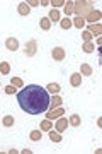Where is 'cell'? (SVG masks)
<instances>
[{
  "label": "cell",
  "mask_w": 102,
  "mask_h": 154,
  "mask_svg": "<svg viewBox=\"0 0 102 154\" xmlns=\"http://www.w3.org/2000/svg\"><path fill=\"white\" fill-rule=\"evenodd\" d=\"M46 91H48V93H51V94H58L60 91H61V88H60V84L51 82V84H48V86H46Z\"/></svg>",
  "instance_id": "cell-13"
},
{
  "label": "cell",
  "mask_w": 102,
  "mask_h": 154,
  "mask_svg": "<svg viewBox=\"0 0 102 154\" xmlns=\"http://www.w3.org/2000/svg\"><path fill=\"white\" fill-rule=\"evenodd\" d=\"M61 103H63V99L60 98L58 94H54L53 99H49V108H51V110H54V108H60V105H61Z\"/></svg>",
  "instance_id": "cell-11"
},
{
  "label": "cell",
  "mask_w": 102,
  "mask_h": 154,
  "mask_svg": "<svg viewBox=\"0 0 102 154\" xmlns=\"http://www.w3.org/2000/svg\"><path fill=\"white\" fill-rule=\"evenodd\" d=\"M48 19H49V21H54V22H60V12H58V9H51V11H49Z\"/></svg>",
  "instance_id": "cell-16"
},
{
  "label": "cell",
  "mask_w": 102,
  "mask_h": 154,
  "mask_svg": "<svg viewBox=\"0 0 102 154\" xmlns=\"http://www.w3.org/2000/svg\"><path fill=\"white\" fill-rule=\"evenodd\" d=\"M36 50H38V43H36V39H29L26 43V55L27 57H32V55H36Z\"/></svg>",
  "instance_id": "cell-4"
},
{
  "label": "cell",
  "mask_w": 102,
  "mask_h": 154,
  "mask_svg": "<svg viewBox=\"0 0 102 154\" xmlns=\"http://www.w3.org/2000/svg\"><path fill=\"white\" fill-rule=\"evenodd\" d=\"M5 93L7 94H14V93H16V88L10 84V86H7V88H5Z\"/></svg>",
  "instance_id": "cell-30"
},
{
  "label": "cell",
  "mask_w": 102,
  "mask_h": 154,
  "mask_svg": "<svg viewBox=\"0 0 102 154\" xmlns=\"http://www.w3.org/2000/svg\"><path fill=\"white\" fill-rule=\"evenodd\" d=\"M51 128H53V123H51V120H48V118H46V120L41 122V130H51Z\"/></svg>",
  "instance_id": "cell-26"
},
{
  "label": "cell",
  "mask_w": 102,
  "mask_h": 154,
  "mask_svg": "<svg viewBox=\"0 0 102 154\" xmlns=\"http://www.w3.org/2000/svg\"><path fill=\"white\" fill-rule=\"evenodd\" d=\"M90 11H92V4H89V2H73V12L77 16L83 17L82 16L83 12H90Z\"/></svg>",
  "instance_id": "cell-2"
},
{
  "label": "cell",
  "mask_w": 102,
  "mask_h": 154,
  "mask_svg": "<svg viewBox=\"0 0 102 154\" xmlns=\"http://www.w3.org/2000/svg\"><path fill=\"white\" fill-rule=\"evenodd\" d=\"M41 137H43V132H39V130H32V132L29 134V139L34 140V142H36V140H41Z\"/></svg>",
  "instance_id": "cell-22"
},
{
  "label": "cell",
  "mask_w": 102,
  "mask_h": 154,
  "mask_svg": "<svg viewBox=\"0 0 102 154\" xmlns=\"http://www.w3.org/2000/svg\"><path fill=\"white\" fill-rule=\"evenodd\" d=\"M49 139H51L53 142H61V134L51 130V132H49Z\"/></svg>",
  "instance_id": "cell-24"
},
{
  "label": "cell",
  "mask_w": 102,
  "mask_h": 154,
  "mask_svg": "<svg viewBox=\"0 0 102 154\" xmlns=\"http://www.w3.org/2000/svg\"><path fill=\"white\" fill-rule=\"evenodd\" d=\"M87 31H89L90 34H95V36H101V33H102V28H101V24H90Z\"/></svg>",
  "instance_id": "cell-12"
},
{
  "label": "cell",
  "mask_w": 102,
  "mask_h": 154,
  "mask_svg": "<svg viewBox=\"0 0 102 154\" xmlns=\"http://www.w3.org/2000/svg\"><path fill=\"white\" fill-rule=\"evenodd\" d=\"M54 128H56V132H65V130L68 128V118H60V120L54 123Z\"/></svg>",
  "instance_id": "cell-6"
},
{
  "label": "cell",
  "mask_w": 102,
  "mask_h": 154,
  "mask_svg": "<svg viewBox=\"0 0 102 154\" xmlns=\"http://www.w3.org/2000/svg\"><path fill=\"white\" fill-rule=\"evenodd\" d=\"M65 55H66V51H65V48H61V46H54V48L51 50V57H53L56 62H61L65 58Z\"/></svg>",
  "instance_id": "cell-3"
},
{
  "label": "cell",
  "mask_w": 102,
  "mask_h": 154,
  "mask_svg": "<svg viewBox=\"0 0 102 154\" xmlns=\"http://www.w3.org/2000/svg\"><path fill=\"white\" fill-rule=\"evenodd\" d=\"M71 24H73V26H75V28L82 29V28H83V26H85V19H83V17H80V16H77L75 19H73V21H71Z\"/></svg>",
  "instance_id": "cell-15"
},
{
  "label": "cell",
  "mask_w": 102,
  "mask_h": 154,
  "mask_svg": "<svg viewBox=\"0 0 102 154\" xmlns=\"http://www.w3.org/2000/svg\"><path fill=\"white\" fill-rule=\"evenodd\" d=\"M39 5L46 7V5H49V2H48V0H43V2H39Z\"/></svg>",
  "instance_id": "cell-32"
},
{
  "label": "cell",
  "mask_w": 102,
  "mask_h": 154,
  "mask_svg": "<svg viewBox=\"0 0 102 154\" xmlns=\"http://www.w3.org/2000/svg\"><path fill=\"white\" fill-rule=\"evenodd\" d=\"M17 12H19L21 16H29L31 7L27 5V2H21V4H19V7H17Z\"/></svg>",
  "instance_id": "cell-10"
},
{
  "label": "cell",
  "mask_w": 102,
  "mask_h": 154,
  "mask_svg": "<svg viewBox=\"0 0 102 154\" xmlns=\"http://www.w3.org/2000/svg\"><path fill=\"white\" fill-rule=\"evenodd\" d=\"M63 11H65V14H66V17L71 16V14H73V2H65Z\"/></svg>",
  "instance_id": "cell-19"
},
{
  "label": "cell",
  "mask_w": 102,
  "mask_h": 154,
  "mask_svg": "<svg viewBox=\"0 0 102 154\" xmlns=\"http://www.w3.org/2000/svg\"><path fill=\"white\" fill-rule=\"evenodd\" d=\"M5 46L9 51H16L17 48H19V41H17L16 38H7L5 39Z\"/></svg>",
  "instance_id": "cell-8"
},
{
  "label": "cell",
  "mask_w": 102,
  "mask_h": 154,
  "mask_svg": "<svg viewBox=\"0 0 102 154\" xmlns=\"http://www.w3.org/2000/svg\"><path fill=\"white\" fill-rule=\"evenodd\" d=\"M51 5H53V9H54V7H63L65 2H63V0H53V2H51Z\"/></svg>",
  "instance_id": "cell-29"
},
{
  "label": "cell",
  "mask_w": 102,
  "mask_h": 154,
  "mask_svg": "<svg viewBox=\"0 0 102 154\" xmlns=\"http://www.w3.org/2000/svg\"><path fill=\"white\" fill-rule=\"evenodd\" d=\"M9 72H10V63H9V62H2V63H0V74L7 75Z\"/></svg>",
  "instance_id": "cell-20"
},
{
  "label": "cell",
  "mask_w": 102,
  "mask_h": 154,
  "mask_svg": "<svg viewBox=\"0 0 102 154\" xmlns=\"http://www.w3.org/2000/svg\"><path fill=\"white\" fill-rule=\"evenodd\" d=\"M14 122L16 120H14V116L12 115H5L4 116V120H2V123H4V127H12L14 125Z\"/></svg>",
  "instance_id": "cell-21"
},
{
  "label": "cell",
  "mask_w": 102,
  "mask_h": 154,
  "mask_svg": "<svg viewBox=\"0 0 102 154\" xmlns=\"http://www.w3.org/2000/svg\"><path fill=\"white\" fill-rule=\"evenodd\" d=\"M70 84L73 86V88H78L82 84V74L80 72H77V74H71L70 75Z\"/></svg>",
  "instance_id": "cell-9"
},
{
  "label": "cell",
  "mask_w": 102,
  "mask_h": 154,
  "mask_svg": "<svg viewBox=\"0 0 102 154\" xmlns=\"http://www.w3.org/2000/svg\"><path fill=\"white\" fill-rule=\"evenodd\" d=\"M80 116H78V115H71L70 116V120H68V123H70V125H73V127H78V125H80Z\"/></svg>",
  "instance_id": "cell-25"
},
{
  "label": "cell",
  "mask_w": 102,
  "mask_h": 154,
  "mask_svg": "<svg viewBox=\"0 0 102 154\" xmlns=\"http://www.w3.org/2000/svg\"><path fill=\"white\" fill-rule=\"evenodd\" d=\"M63 115H65V110L61 108V106H60V108H54V110L49 111L48 115H46V118H48V120H54V118H58V116H63Z\"/></svg>",
  "instance_id": "cell-7"
},
{
  "label": "cell",
  "mask_w": 102,
  "mask_h": 154,
  "mask_svg": "<svg viewBox=\"0 0 102 154\" xmlns=\"http://www.w3.org/2000/svg\"><path fill=\"white\" fill-rule=\"evenodd\" d=\"M60 26L63 29H70L73 24H71V19L70 17H65V19H60Z\"/></svg>",
  "instance_id": "cell-18"
},
{
  "label": "cell",
  "mask_w": 102,
  "mask_h": 154,
  "mask_svg": "<svg viewBox=\"0 0 102 154\" xmlns=\"http://www.w3.org/2000/svg\"><path fill=\"white\" fill-rule=\"evenodd\" d=\"M80 74H82V75H92V67L89 65V63H82Z\"/></svg>",
  "instance_id": "cell-17"
},
{
  "label": "cell",
  "mask_w": 102,
  "mask_h": 154,
  "mask_svg": "<svg viewBox=\"0 0 102 154\" xmlns=\"http://www.w3.org/2000/svg\"><path fill=\"white\" fill-rule=\"evenodd\" d=\"M82 38H83V41H85V43H89V41L92 39V34L89 33V31H82Z\"/></svg>",
  "instance_id": "cell-28"
},
{
  "label": "cell",
  "mask_w": 102,
  "mask_h": 154,
  "mask_svg": "<svg viewBox=\"0 0 102 154\" xmlns=\"http://www.w3.org/2000/svg\"><path fill=\"white\" fill-rule=\"evenodd\" d=\"M17 101L21 108L29 115H39L49 110V94L39 84H27L17 93Z\"/></svg>",
  "instance_id": "cell-1"
},
{
  "label": "cell",
  "mask_w": 102,
  "mask_h": 154,
  "mask_svg": "<svg viewBox=\"0 0 102 154\" xmlns=\"http://www.w3.org/2000/svg\"><path fill=\"white\" fill-rule=\"evenodd\" d=\"M82 50H83L85 53H92V51H94L95 48H94V43H92V41H89V43L83 45V48H82Z\"/></svg>",
  "instance_id": "cell-27"
},
{
  "label": "cell",
  "mask_w": 102,
  "mask_h": 154,
  "mask_svg": "<svg viewBox=\"0 0 102 154\" xmlns=\"http://www.w3.org/2000/svg\"><path fill=\"white\" fill-rule=\"evenodd\" d=\"M83 19H87L89 22H99L101 21V11H94V9H92V11L87 14V17H83Z\"/></svg>",
  "instance_id": "cell-5"
},
{
  "label": "cell",
  "mask_w": 102,
  "mask_h": 154,
  "mask_svg": "<svg viewBox=\"0 0 102 154\" xmlns=\"http://www.w3.org/2000/svg\"><path fill=\"white\" fill-rule=\"evenodd\" d=\"M27 5H29V7H38V5H39V2L32 0V2H27Z\"/></svg>",
  "instance_id": "cell-31"
},
{
  "label": "cell",
  "mask_w": 102,
  "mask_h": 154,
  "mask_svg": "<svg viewBox=\"0 0 102 154\" xmlns=\"http://www.w3.org/2000/svg\"><path fill=\"white\" fill-rule=\"evenodd\" d=\"M10 84L14 86V88H24V82H22L21 77H12V79H10Z\"/></svg>",
  "instance_id": "cell-23"
},
{
  "label": "cell",
  "mask_w": 102,
  "mask_h": 154,
  "mask_svg": "<svg viewBox=\"0 0 102 154\" xmlns=\"http://www.w3.org/2000/svg\"><path fill=\"white\" fill-rule=\"evenodd\" d=\"M39 26H41L43 31H48V29L51 28V21H49L48 17H41V19H39Z\"/></svg>",
  "instance_id": "cell-14"
}]
</instances>
